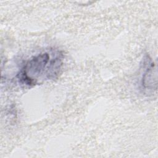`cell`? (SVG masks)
<instances>
[{"label": "cell", "mask_w": 158, "mask_h": 158, "mask_svg": "<svg viewBox=\"0 0 158 158\" xmlns=\"http://www.w3.org/2000/svg\"><path fill=\"white\" fill-rule=\"evenodd\" d=\"M64 55L59 50L49 49L26 60L17 74L22 85L32 87L57 79L61 73Z\"/></svg>", "instance_id": "obj_1"}, {"label": "cell", "mask_w": 158, "mask_h": 158, "mask_svg": "<svg viewBox=\"0 0 158 158\" xmlns=\"http://www.w3.org/2000/svg\"><path fill=\"white\" fill-rule=\"evenodd\" d=\"M142 65L143 73L139 81V88L144 94H152L157 89V66L148 56L143 59Z\"/></svg>", "instance_id": "obj_2"}]
</instances>
